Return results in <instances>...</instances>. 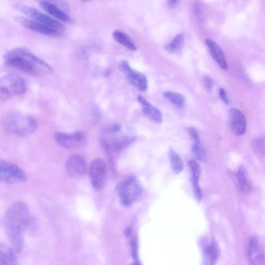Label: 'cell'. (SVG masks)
<instances>
[{
	"mask_svg": "<svg viewBox=\"0 0 265 265\" xmlns=\"http://www.w3.org/2000/svg\"><path fill=\"white\" fill-rule=\"evenodd\" d=\"M27 90L26 82L22 77L9 74L0 81V99L6 101L12 97L23 95Z\"/></svg>",
	"mask_w": 265,
	"mask_h": 265,
	"instance_id": "5",
	"label": "cell"
},
{
	"mask_svg": "<svg viewBox=\"0 0 265 265\" xmlns=\"http://www.w3.org/2000/svg\"><path fill=\"white\" fill-rule=\"evenodd\" d=\"M248 255L251 265H259L263 260V254L256 238H252L250 240Z\"/></svg>",
	"mask_w": 265,
	"mask_h": 265,
	"instance_id": "18",
	"label": "cell"
},
{
	"mask_svg": "<svg viewBox=\"0 0 265 265\" xmlns=\"http://www.w3.org/2000/svg\"><path fill=\"white\" fill-rule=\"evenodd\" d=\"M107 175V166L102 159H96L91 162L89 176L91 184L96 191H99L104 187Z\"/></svg>",
	"mask_w": 265,
	"mask_h": 265,
	"instance_id": "9",
	"label": "cell"
},
{
	"mask_svg": "<svg viewBox=\"0 0 265 265\" xmlns=\"http://www.w3.org/2000/svg\"><path fill=\"white\" fill-rule=\"evenodd\" d=\"M204 83L207 90L209 92H212L213 88V82L209 76H205L204 78Z\"/></svg>",
	"mask_w": 265,
	"mask_h": 265,
	"instance_id": "30",
	"label": "cell"
},
{
	"mask_svg": "<svg viewBox=\"0 0 265 265\" xmlns=\"http://www.w3.org/2000/svg\"><path fill=\"white\" fill-rule=\"evenodd\" d=\"M178 2V1H169L168 2V6L171 9L175 8L177 5Z\"/></svg>",
	"mask_w": 265,
	"mask_h": 265,
	"instance_id": "32",
	"label": "cell"
},
{
	"mask_svg": "<svg viewBox=\"0 0 265 265\" xmlns=\"http://www.w3.org/2000/svg\"><path fill=\"white\" fill-rule=\"evenodd\" d=\"M131 265H138V264H132Z\"/></svg>",
	"mask_w": 265,
	"mask_h": 265,
	"instance_id": "33",
	"label": "cell"
},
{
	"mask_svg": "<svg viewBox=\"0 0 265 265\" xmlns=\"http://www.w3.org/2000/svg\"><path fill=\"white\" fill-rule=\"evenodd\" d=\"M169 157L172 168L176 174L180 173L183 169V163L179 155L173 149L169 150Z\"/></svg>",
	"mask_w": 265,
	"mask_h": 265,
	"instance_id": "22",
	"label": "cell"
},
{
	"mask_svg": "<svg viewBox=\"0 0 265 265\" xmlns=\"http://www.w3.org/2000/svg\"><path fill=\"white\" fill-rule=\"evenodd\" d=\"M15 20L24 27L42 34L52 36H58L62 33L40 23L23 16H16Z\"/></svg>",
	"mask_w": 265,
	"mask_h": 265,
	"instance_id": "12",
	"label": "cell"
},
{
	"mask_svg": "<svg viewBox=\"0 0 265 265\" xmlns=\"http://www.w3.org/2000/svg\"><path fill=\"white\" fill-rule=\"evenodd\" d=\"M54 138L58 144L66 149L78 148L86 144V138L81 131H76L73 134L56 132Z\"/></svg>",
	"mask_w": 265,
	"mask_h": 265,
	"instance_id": "11",
	"label": "cell"
},
{
	"mask_svg": "<svg viewBox=\"0 0 265 265\" xmlns=\"http://www.w3.org/2000/svg\"><path fill=\"white\" fill-rule=\"evenodd\" d=\"M30 221L28 205L19 201L12 204L8 209L5 219L8 236L15 251L21 252L24 245V233Z\"/></svg>",
	"mask_w": 265,
	"mask_h": 265,
	"instance_id": "2",
	"label": "cell"
},
{
	"mask_svg": "<svg viewBox=\"0 0 265 265\" xmlns=\"http://www.w3.org/2000/svg\"><path fill=\"white\" fill-rule=\"evenodd\" d=\"M15 8L31 20L63 33L64 27L62 24L38 10L26 5H16Z\"/></svg>",
	"mask_w": 265,
	"mask_h": 265,
	"instance_id": "8",
	"label": "cell"
},
{
	"mask_svg": "<svg viewBox=\"0 0 265 265\" xmlns=\"http://www.w3.org/2000/svg\"><path fill=\"white\" fill-rule=\"evenodd\" d=\"M192 154L196 159L200 161H204L206 158V152L201 144L194 145L192 147Z\"/></svg>",
	"mask_w": 265,
	"mask_h": 265,
	"instance_id": "27",
	"label": "cell"
},
{
	"mask_svg": "<svg viewBox=\"0 0 265 265\" xmlns=\"http://www.w3.org/2000/svg\"><path fill=\"white\" fill-rule=\"evenodd\" d=\"M121 130V126L116 123L102 131L100 141L105 150L112 152H120L135 141V138L122 135Z\"/></svg>",
	"mask_w": 265,
	"mask_h": 265,
	"instance_id": "4",
	"label": "cell"
},
{
	"mask_svg": "<svg viewBox=\"0 0 265 265\" xmlns=\"http://www.w3.org/2000/svg\"><path fill=\"white\" fill-rule=\"evenodd\" d=\"M0 180L7 184L22 183L27 180V176L17 165L2 160L0 162Z\"/></svg>",
	"mask_w": 265,
	"mask_h": 265,
	"instance_id": "7",
	"label": "cell"
},
{
	"mask_svg": "<svg viewBox=\"0 0 265 265\" xmlns=\"http://www.w3.org/2000/svg\"><path fill=\"white\" fill-rule=\"evenodd\" d=\"M189 165L192 172V181H199L201 173L200 165L195 161H190Z\"/></svg>",
	"mask_w": 265,
	"mask_h": 265,
	"instance_id": "28",
	"label": "cell"
},
{
	"mask_svg": "<svg viewBox=\"0 0 265 265\" xmlns=\"http://www.w3.org/2000/svg\"><path fill=\"white\" fill-rule=\"evenodd\" d=\"M205 43L214 60L222 69L227 71L228 70V65L225 54L222 49L216 43L212 40L207 39Z\"/></svg>",
	"mask_w": 265,
	"mask_h": 265,
	"instance_id": "16",
	"label": "cell"
},
{
	"mask_svg": "<svg viewBox=\"0 0 265 265\" xmlns=\"http://www.w3.org/2000/svg\"><path fill=\"white\" fill-rule=\"evenodd\" d=\"M14 250L5 244L0 245V265H17Z\"/></svg>",
	"mask_w": 265,
	"mask_h": 265,
	"instance_id": "19",
	"label": "cell"
},
{
	"mask_svg": "<svg viewBox=\"0 0 265 265\" xmlns=\"http://www.w3.org/2000/svg\"><path fill=\"white\" fill-rule=\"evenodd\" d=\"M138 101L142 107L143 112L150 120L158 123L162 122V114L158 108L152 105L141 95L138 97Z\"/></svg>",
	"mask_w": 265,
	"mask_h": 265,
	"instance_id": "15",
	"label": "cell"
},
{
	"mask_svg": "<svg viewBox=\"0 0 265 265\" xmlns=\"http://www.w3.org/2000/svg\"><path fill=\"white\" fill-rule=\"evenodd\" d=\"M142 192V187L135 177H128L123 180L118 186V192L121 204L126 207L130 206L138 200Z\"/></svg>",
	"mask_w": 265,
	"mask_h": 265,
	"instance_id": "6",
	"label": "cell"
},
{
	"mask_svg": "<svg viewBox=\"0 0 265 265\" xmlns=\"http://www.w3.org/2000/svg\"><path fill=\"white\" fill-rule=\"evenodd\" d=\"M66 172L71 177L84 176L87 172V167L85 160L79 155L70 157L65 164Z\"/></svg>",
	"mask_w": 265,
	"mask_h": 265,
	"instance_id": "13",
	"label": "cell"
},
{
	"mask_svg": "<svg viewBox=\"0 0 265 265\" xmlns=\"http://www.w3.org/2000/svg\"><path fill=\"white\" fill-rule=\"evenodd\" d=\"M184 40V35L182 34H179L174 37L172 41L165 47V48L167 51L172 52H178L182 48Z\"/></svg>",
	"mask_w": 265,
	"mask_h": 265,
	"instance_id": "24",
	"label": "cell"
},
{
	"mask_svg": "<svg viewBox=\"0 0 265 265\" xmlns=\"http://www.w3.org/2000/svg\"><path fill=\"white\" fill-rule=\"evenodd\" d=\"M253 148L256 156L261 159L265 156V138L259 137L254 140Z\"/></svg>",
	"mask_w": 265,
	"mask_h": 265,
	"instance_id": "26",
	"label": "cell"
},
{
	"mask_svg": "<svg viewBox=\"0 0 265 265\" xmlns=\"http://www.w3.org/2000/svg\"><path fill=\"white\" fill-rule=\"evenodd\" d=\"M119 68L124 74L128 82L135 88L145 91L148 87L146 77L142 73L132 69L128 62L125 60L119 61Z\"/></svg>",
	"mask_w": 265,
	"mask_h": 265,
	"instance_id": "10",
	"label": "cell"
},
{
	"mask_svg": "<svg viewBox=\"0 0 265 265\" xmlns=\"http://www.w3.org/2000/svg\"><path fill=\"white\" fill-rule=\"evenodd\" d=\"M236 178L240 190L243 192H250L251 190V185L244 168L241 167L239 168L236 174Z\"/></svg>",
	"mask_w": 265,
	"mask_h": 265,
	"instance_id": "21",
	"label": "cell"
},
{
	"mask_svg": "<svg viewBox=\"0 0 265 265\" xmlns=\"http://www.w3.org/2000/svg\"><path fill=\"white\" fill-rule=\"evenodd\" d=\"M205 253L209 258L211 265H214L219 255V250L217 244L215 242L211 243L206 248Z\"/></svg>",
	"mask_w": 265,
	"mask_h": 265,
	"instance_id": "25",
	"label": "cell"
},
{
	"mask_svg": "<svg viewBox=\"0 0 265 265\" xmlns=\"http://www.w3.org/2000/svg\"><path fill=\"white\" fill-rule=\"evenodd\" d=\"M230 125L234 134L237 136H243L247 128V121L243 113L237 108L230 111Z\"/></svg>",
	"mask_w": 265,
	"mask_h": 265,
	"instance_id": "14",
	"label": "cell"
},
{
	"mask_svg": "<svg viewBox=\"0 0 265 265\" xmlns=\"http://www.w3.org/2000/svg\"><path fill=\"white\" fill-rule=\"evenodd\" d=\"M112 36L117 42L127 49L134 51L137 49V46L134 42L124 33L119 31H115L113 32Z\"/></svg>",
	"mask_w": 265,
	"mask_h": 265,
	"instance_id": "20",
	"label": "cell"
},
{
	"mask_svg": "<svg viewBox=\"0 0 265 265\" xmlns=\"http://www.w3.org/2000/svg\"><path fill=\"white\" fill-rule=\"evenodd\" d=\"M9 67L35 77L51 75L53 70L45 61L25 47H18L8 51L4 56Z\"/></svg>",
	"mask_w": 265,
	"mask_h": 265,
	"instance_id": "1",
	"label": "cell"
},
{
	"mask_svg": "<svg viewBox=\"0 0 265 265\" xmlns=\"http://www.w3.org/2000/svg\"><path fill=\"white\" fill-rule=\"evenodd\" d=\"M189 134L194 144H201V140L198 131L194 127H190L188 129Z\"/></svg>",
	"mask_w": 265,
	"mask_h": 265,
	"instance_id": "29",
	"label": "cell"
},
{
	"mask_svg": "<svg viewBox=\"0 0 265 265\" xmlns=\"http://www.w3.org/2000/svg\"><path fill=\"white\" fill-rule=\"evenodd\" d=\"M39 6L45 12L56 20L66 23L70 22L71 20L69 15L52 3L41 1L39 2Z\"/></svg>",
	"mask_w": 265,
	"mask_h": 265,
	"instance_id": "17",
	"label": "cell"
},
{
	"mask_svg": "<svg viewBox=\"0 0 265 265\" xmlns=\"http://www.w3.org/2000/svg\"><path fill=\"white\" fill-rule=\"evenodd\" d=\"M4 126L9 134L18 137L32 135L37 127L36 120L32 116L17 112L8 113L4 119Z\"/></svg>",
	"mask_w": 265,
	"mask_h": 265,
	"instance_id": "3",
	"label": "cell"
},
{
	"mask_svg": "<svg viewBox=\"0 0 265 265\" xmlns=\"http://www.w3.org/2000/svg\"><path fill=\"white\" fill-rule=\"evenodd\" d=\"M163 96L173 104L178 107H182L185 104L184 97L179 93L166 91L164 93Z\"/></svg>",
	"mask_w": 265,
	"mask_h": 265,
	"instance_id": "23",
	"label": "cell"
},
{
	"mask_svg": "<svg viewBox=\"0 0 265 265\" xmlns=\"http://www.w3.org/2000/svg\"><path fill=\"white\" fill-rule=\"evenodd\" d=\"M219 95L222 101L225 103L226 105H229L230 104V101L228 97L226 92L224 89L221 88L219 90Z\"/></svg>",
	"mask_w": 265,
	"mask_h": 265,
	"instance_id": "31",
	"label": "cell"
}]
</instances>
